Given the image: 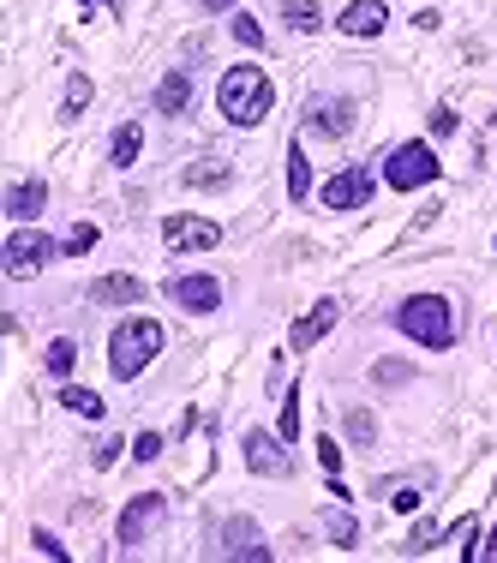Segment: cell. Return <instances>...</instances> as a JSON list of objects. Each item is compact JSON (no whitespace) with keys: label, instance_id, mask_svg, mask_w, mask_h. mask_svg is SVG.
<instances>
[{"label":"cell","instance_id":"29","mask_svg":"<svg viewBox=\"0 0 497 563\" xmlns=\"http://www.w3.org/2000/svg\"><path fill=\"white\" fill-rule=\"evenodd\" d=\"M30 546H36V552H42V558L66 563V546H60V540H54V534H48V528H36V534H30Z\"/></svg>","mask_w":497,"mask_h":563},{"label":"cell","instance_id":"40","mask_svg":"<svg viewBox=\"0 0 497 563\" xmlns=\"http://www.w3.org/2000/svg\"><path fill=\"white\" fill-rule=\"evenodd\" d=\"M486 558H492V563H497V528H492V540H486Z\"/></svg>","mask_w":497,"mask_h":563},{"label":"cell","instance_id":"25","mask_svg":"<svg viewBox=\"0 0 497 563\" xmlns=\"http://www.w3.org/2000/svg\"><path fill=\"white\" fill-rule=\"evenodd\" d=\"M330 540H336V546H342V552H348V546H354V540H360V522H354V516H348V510H336V516H330Z\"/></svg>","mask_w":497,"mask_h":563},{"label":"cell","instance_id":"37","mask_svg":"<svg viewBox=\"0 0 497 563\" xmlns=\"http://www.w3.org/2000/svg\"><path fill=\"white\" fill-rule=\"evenodd\" d=\"M390 504L408 516V510H420V492H414V486H402V492H390Z\"/></svg>","mask_w":497,"mask_h":563},{"label":"cell","instance_id":"36","mask_svg":"<svg viewBox=\"0 0 497 563\" xmlns=\"http://www.w3.org/2000/svg\"><path fill=\"white\" fill-rule=\"evenodd\" d=\"M432 540H438V522H420L414 540H408V552H432Z\"/></svg>","mask_w":497,"mask_h":563},{"label":"cell","instance_id":"10","mask_svg":"<svg viewBox=\"0 0 497 563\" xmlns=\"http://www.w3.org/2000/svg\"><path fill=\"white\" fill-rule=\"evenodd\" d=\"M372 198V168H342L324 180V210H360Z\"/></svg>","mask_w":497,"mask_h":563},{"label":"cell","instance_id":"15","mask_svg":"<svg viewBox=\"0 0 497 563\" xmlns=\"http://www.w3.org/2000/svg\"><path fill=\"white\" fill-rule=\"evenodd\" d=\"M42 204H48V180H18V186H6V216H12V222H36Z\"/></svg>","mask_w":497,"mask_h":563},{"label":"cell","instance_id":"6","mask_svg":"<svg viewBox=\"0 0 497 563\" xmlns=\"http://www.w3.org/2000/svg\"><path fill=\"white\" fill-rule=\"evenodd\" d=\"M240 456H246V468L252 474H264V480H288L294 474V456H288V438L282 432H246L240 438Z\"/></svg>","mask_w":497,"mask_h":563},{"label":"cell","instance_id":"33","mask_svg":"<svg viewBox=\"0 0 497 563\" xmlns=\"http://www.w3.org/2000/svg\"><path fill=\"white\" fill-rule=\"evenodd\" d=\"M228 168H186V186H222Z\"/></svg>","mask_w":497,"mask_h":563},{"label":"cell","instance_id":"4","mask_svg":"<svg viewBox=\"0 0 497 563\" xmlns=\"http://www.w3.org/2000/svg\"><path fill=\"white\" fill-rule=\"evenodd\" d=\"M444 174V162H438V150L426 144V138H408V144H396L390 156H384V186L390 192H420V186H432Z\"/></svg>","mask_w":497,"mask_h":563},{"label":"cell","instance_id":"39","mask_svg":"<svg viewBox=\"0 0 497 563\" xmlns=\"http://www.w3.org/2000/svg\"><path fill=\"white\" fill-rule=\"evenodd\" d=\"M198 6H204V12H228L234 0H198Z\"/></svg>","mask_w":497,"mask_h":563},{"label":"cell","instance_id":"24","mask_svg":"<svg viewBox=\"0 0 497 563\" xmlns=\"http://www.w3.org/2000/svg\"><path fill=\"white\" fill-rule=\"evenodd\" d=\"M348 438H354L360 450H372V438H378V420H372L366 408H354V414H348Z\"/></svg>","mask_w":497,"mask_h":563},{"label":"cell","instance_id":"28","mask_svg":"<svg viewBox=\"0 0 497 563\" xmlns=\"http://www.w3.org/2000/svg\"><path fill=\"white\" fill-rule=\"evenodd\" d=\"M372 378H378V384H408L414 372H408L402 360H378V366H372Z\"/></svg>","mask_w":497,"mask_h":563},{"label":"cell","instance_id":"12","mask_svg":"<svg viewBox=\"0 0 497 563\" xmlns=\"http://www.w3.org/2000/svg\"><path fill=\"white\" fill-rule=\"evenodd\" d=\"M306 126L324 132V138H348V132H354V102H348V96H318V102L306 108Z\"/></svg>","mask_w":497,"mask_h":563},{"label":"cell","instance_id":"27","mask_svg":"<svg viewBox=\"0 0 497 563\" xmlns=\"http://www.w3.org/2000/svg\"><path fill=\"white\" fill-rule=\"evenodd\" d=\"M282 438L288 444L300 438V390H288V402H282Z\"/></svg>","mask_w":497,"mask_h":563},{"label":"cell","instance_id":"23","mask_svg":"<svg viewBox=\"0 0 497 563\" xmlns=\"http://www.w3.org/2000/svg\"><path fill=\"white\" fill-rule=\"evenodd\" d=\"M72 366H78V342H48V378H72Z\"/></svg>","mask_w":497,"mask_h":563},{"label":"cell","instance_id":"14","mask_svg":"<svg viewBox=\"0 0 497 563\" xmlns=\"http://www.w3.org/2000/svg\"><path fill=\"white\" fill-rule=\"evenodd\" d=\"M222 552H228V558H252V563L270 558V546H264L258 522H246V516H234V522L222 528Z\"/></svg>","mask_w":497,"mask_h":563},{"label":"cell","instance_id":"34","mask_svg":"<svg viewBox=\"0 0 497 563\" xmlns=\"http://www.w3.org/2000/svg\"><path fill=\"white\" fill-rule=\"evenodd\" d=\"M318 462H324V474H342V450H336V438H318Z\"/></svg>","mask_w":497,"mask_h":563},{"label":"cell","instance_id":"2","mask_svg":"<svg viewBox=\"0 0 497 563\" xmlns=\"http://www.w3.org/2000/svg\"><path fill=\"white\" fill-rule=\"evenodd\" d=\"M396 330L408 336V342H420V348H456V312H450V300L444 294H414V300H402L396 306Z\"/></svg>","mask_w":497,"mask_h":563},{"label":"cell","instance_id":"19","mask_svg":"<svg viewBox=\"0 0 497 563\" xmlns=\"http://www.w3.org/2000/svg\"><path fill=\"white\" fill-rule=\"evenodd\" d=\"M90 96H96L90 72H72V78H66V96H60V120H78V114L90 108Z\"/></svg>","mask_w":497,"mask_h":563},{"label":"cell","instance_id":"18","mask_svg":"<svg viewBox=\"0 0 497 563\" xmlns=\"http://www.w3.org/2000/svg\"><path fill=\"white\" fill-rule=\"evenodd\" d=\"M138 150H144V126H138V120H126V126L114 132V144H108V162H114V168H132V162H138Z\"/></svg>","mask_w":497,"mask_h":563},{"label":"cell","instance_id":"32","mask_svg":"<svg viewBox=\"0 0 497 563\" xmlns=\"http://www.w3.org/2000/svg\"><path fill=\"white\" fill-rule=\"evenodd\" d=\"M120 450H126L120 438H102V444L90 450V462H96V468H114V462H120Z\"/></svg>","mask_w":497,"mask_h":563},{"label":"cell","instance_id":"26","mask_svg":"<svg viewBox=\"0 0 497 563\" xmlns=\"http://www.w3.org/2000/svg\"><path fill=\"white\" fill-rule=\"evenodd\" d=\"M90 246H96V222H78V228L66 234V246H60V252H66V258H78V252H90Z\"/></svg>","mask_w":497,"mask_h":563},{"label":"cell","instance_id":"13","mask_svg":"<svg viewBox=\"0 0 497 563\" xmlns=\"http://www.w3.org/2000/svg\"><path fill=\"white\" fill-rule=\"evenodd\" d=\"M384 24H390V6H384V0H348L342 18H336L342 36H378Z\"/></svg>","mask_w":497,"mask_h":563},{"label":"cell","instance_id":"21","mask_svg":"<svg viewBox=\"0 0 497 563\" xmlns=\"http://www.w3.org/2000/svg\"><path fill=\"white\" fill-rule=\"evenodd\" d=\"M60 408H66V414H78V420H102V408H108V402H102L96 390H78V384H66V390H60Z\"/></svg>","mask_w":497,"mask_h":563},{"label":"cell","instance_id":"7","mask_svg":"<svg viewBox=\"0 0 497 563\" xmlns=\"http://www.w3.org/2000/svg\"><path fill=\"white\" fill-rule=\"evenodd\" d=\"M162 516H168V498H162V492H138V498L126 504V516H120V546H126V552L144 546V540L162 528Z\"/></svg>","mask_w":497,"mask_h":563},{"label":"cell","instance_id":"30","mask_svg":"<svg viewBox=\"0 0 497 563\" xmlns=\"http://www.w3.org/2000/svg\"><path fill=\"white\" fill-rule=\"evenodd\" d=\"M234 36H240L246 48H264V30H258V18H246V12L234 18Z\"/></svg>","mask_w":497,"mask_h":563},{"label":"cell","instance_id":"20","mask_svg":"<svg viewBox=\"0 0 497 563\" xmlns=\"http://www.w3.org/2000/svg\"><path fill=\"white\" fill-rule=\"evenodd\" d=\"M306 192H312V162H306V150H300V138H294V144H288V198L306 204Z\"/></svg>","mask_w":497,"mask_h":563},{"label":"cell","instance_id":"9","mask_svg":"<svg viewBox=\"0 0 497 563\" xmlns=\"http://www.w3.org/2000/svg\"><path fill=\"white\" fill-rule=\"evenodd\" d=\"M168 300H174L180 312L204 318V312H216V306H222V282H216V276H204V270H198V276H174V282H168Z\"/></svg>","mask_w":497,"mask_h":563},{"label":"cell","instance_id":"3","mask_svg":"<svg viewBox=\"0 0 497 563\" xmlns=\"http://www.w3.org/2000/svg\"><path fill=\"white\" fill-rule=\"evenodd\" d=\"M162 324L156 318H126V324H114V336H108V372L120 378V384H132L156 354H162Z\"/></svg>","mask_w":497,"mask_h":563},{"label":"cell","instance_id":"38","mask_svg":"<svg viewBox=\"0 0 497 563\" xmlns=\"http://www.w3.org/2000/svg\"><path fill=\"white\" fill-rule=\"evenodd\" d=\"M84 12L96 18V12H108V18H120V0H84Z\"/></svg>","mask_w":497,"mask_h":563},{"label":"cell","instance_id":"35","mask_svg":"<svg viewBox=\"0 0 497 563\" xmlns=\"http://www.w3.org/2000/svg\"><path fill=\"white\" fill-rule=\"evenodd\" d=\"M456 126H462V120H456V108H432V132H438V138H450Z\"/></svg>","mask_w":497,"mask_h":563},{"label":"cell","instance_id":"8","mask_svg":"<svg viewBox=\"0 0 497 563\" xmlns=\"http://www.w3.org/2000/svg\"><path fill=\"white\" fill-rule=\"evenodd\" d=\"M162 240H168V252H210L222 240V228L210 216H168L162 222Z\"/></svg>","mask_w":497,"mask_h":563},{"label":"cell","instance_id":"11","mask_svg":"<svg viewBox=\"0 0 497 563\" xmlns=\"http://www.w3.org/2000/svg\"><path fill=\"white\" fill-rule=\"evenodd\" d=\"M336 318H342V306H336V300H318V306H312L306 318H294V330H288V348H294V354L318 348V342H324V336L336 330Z\"/></svg>","mask_w":497,"mask_h":563},{"label":"cell","instance_id":"22","mask_svg":"<svg viewBox=\"0 0 497 563\" xmlns=\"http://www.w3.org/2000/svg\"><path fill=\"white\" fill-rule=\"evenodd\" d=\"M282 18H288V30H300V36H312V30L324 24L318 0H288V6H282Z\"/></svg>","mask_w":497,"mask_h":563},{"label":"cell","instance_id":"1","mask_svg":"<svg viewBox=\"0 0 497 563\" xmlns=\"http://www.w3.org/2000/svg\"><path fill=\"white\" fill-rule=\"evenodd\" d=\"M216 108L228 126H264L276 108V84L264 78V66H228L216 84Z\"/></svg>","mask_w":497,"mask_h":563},{"label":"cell","instance_id":"5","mask_svg":"<svg viewBox=\"0 0 497 563\" xmlns=\"http://www.w3.org/2000/svg\"><path fill=\"white\" fill-rule=\"evenodd\" d=\"M54 252H60V246H54L48 234H36V228H12V234H6V246H0V270H6L12 282H30V276L54 258Z\"/></svg>","mask_w":497,"mask_h":563},{"label":"cell","instance_id":"17","mask_svg":"<svg viewBox=\"0 0 497 563\" xmlns=\"http://www.w3.org/2000/svg\"><path fill=\"white\" fill-rule=\"evenodd\" d=\"M186 102H192V72L174 66V72L156 84V114H186Z\"/></svg>","mask_w":497,"mask_h":563},{"label":"cell","instance_id":"31","mask_svg":"<svg viewBox=\"0 0 497 563\" xmlns=\"http://www.w3.org/2000/svg\"><path fill=\"white\" fill-rule=\"evenodd\" d=\"M132 456H138V462H156V456H162V432H138Z\"/></svg>","mask_w":497,"mask_h":563},{"label":"cell","instance_id":"16","mask_svg":"<svg viewBox=\"0 0 497 563\" xmlns=\"http://www.w3.org/2000/svg\"><path fill=\"white\" fill-rule=\"evenodd\" d=\"M90 300L96 306H144V282L138 276H96L90 282Z\"/></svg>","mask_w":497,"mask_h":563}]
</instances>
